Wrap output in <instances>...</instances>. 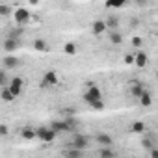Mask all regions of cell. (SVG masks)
<instances>
[{
    "label": "cell",
    "instance_id": "obj_10",
    "mask_svg": "<svg viewBox=\"0 0 158 158\" xmlns=\"http://www.w3.org/2000/svg\"><path fill=\"white\" fill-rule=\"evenodd\" d=\"M19 48V39L15 37H6L4 39V50L6 52H15Z\"/></svg>",
    "mask_w": 158,
    "mask_h": 158
},
{
    "label": "cell",
    "instance_id": "obj_6",
    "mask_svg": "<svg viewBox=\"0 0 158 158\" xmlns=\"http://www.w3.org/2000/svg\"><path fill=\"white\" fill-rule=\"evenodd\" d=\"M10 91H11L15 97H19V95L23 93V78H21V76H13V78H11V82H10Z\"/></svg>",
    "mask_w": 158,
    "mask_h": 158
},
{
    "label": "cell",
    "instance_id": "obj_24",
    "mask_svg": "<svg viewBox=\"0 0 158 158\" xmlns=\"http://www.w3.org/2000/svg\"><path fill=\"white\" fill-rule=\"evenodd\" d=\"M0 15H4V17L11 15V6H8V4H0Z\"/></svg>",
    "mask_w": 158,
    "mask_h": 158
},
{
    "label": "cell",
    "instance_id": "obj_13",
    "mask_svg": "<svg viewBox=\"0 0 158 158\" xmlns=\"http://www.w3.org/2000/svg\"><path fill=\"white\" fill-rule=\"evenodd\" d=\"M134 56H136V60H134V65H136V67H139V69H141V67H145V65L149 63V60H147V54H145V52H138V54H134Z\"/></svg>",
    "mask_w": 158,
    "mask_h": 158
},
{
    "label": "cell",
    "instance_id": "obj_4",
    "mask_svg": "<svg viewBox=\"0 0 158 158\" xmlns=\"http://www.w3.org/2000/svg\"><path fill=\"white\" fill-rule=\"evenodd\" d=\"M56 136H58V134H56L50 127H39V128H37V139H41L43 143H50V141H54Z\"/></svg>",
    "mask_w": 158,
    "mask_h": 158
},
{
    "label": "cell",
    "instance_id": "obj_17",
    "mask_svg": "<svg viewBox=\"0 0 158 158\" xmlns=\"http://www.w3.org/2000/svg\"><path fill=\"white\" fill-rule=\"evenodd\" d=\"M34 48H35L37 52H47V50H48V43H47L45 39H35V41H34Z\"/></svg>",
    "mask_w": 158,
    "mask_h": 158
},
{
    "label": "cell",
    "instance_id": "obj_11",
    "mask_svg": "<svg viewBox=\"0 0 158 158\" xmlns=\"http://www.w3.org/2000/svg\"><path fill=\"white\" fill-rule=\"evenodd\" d=\"M2 63H4V69L8 71V69H15V67H19V65H21V60L15 58V56H6V58L2 60Z\"/></svg>",
    "mask_w": 158,
    "mask_h": 158
},
{
    "label": "cell",
    "instance_id": "obj_27",
    "mask_svg": "<svg viewBox=\"0 0 158 158\" xmlns=\"http://www.w3.org/2000/svg\"><path fill=\"white\" fill-rule=\"evenodd\" d=\"M141 143H143V147H145L147 151H151V149H154V143H152L151 139H147V138H145V139H143Z\"/></svg>",
    "mask_w": 158,
    "mask_h": 158
},
{
    "label": "cell",
    "instance_id": "obj_29",
    "mask_svg": "<svg viewBox=\"0 0 158 158\" xmlns=\"http://www.w3.org/2000/svg\"><path fill=\"white\" fill-rule=\"evenodd\" d=\"M0 136H2V138H6L8 136V127L2 123V125H0Z\"/></svg>",
    "mask_w": 158,
    "mask_h": 158
},
{
    "label": "cell",
    "instance_id": "obj_14",
    "mask_svg": "<svg viewBox=\"0 0 158 158\" xmlns=\"http://www.w3.org/2000/svg\"><path fill=\"white\" fill-rule=\"evenodd\" d=\"M138 102H139V106H143V108H149V106L152 104V95H151V91L147 89V91H145V93L139 97V101H138Z\"/></svg>",
    "mask_w": 158,
    "mask_h": 158
},
{
    "label": "cell",
    "instance_id": "obj_2",
    "mask_svg": "<svg viewBox=\"0 0 158 158\" xmlns=\"http://www.w3.org/2000/svg\"><path fill=\"white\" fill-rule=\"evenodd\" d=\"M88 145H89V139H88L84 134H76V132H74V134L71 136V143H69L71 149H80V151H84Z\"/></svg>",
    "mask_w": 158,
    "mask_h": 158
},
{
    "label": "cell",
    "instance_id": "obj_25",
    "mask_svg": "<svg viewBox=\"0 0 158 158\" xmlns=\"http://www.w3.org/2000/svg\"><path fill=\"white\" fill-rule=\"evenodd\" d=\"M125 6V2H106V8H123Z\"/></svg>",
    "mask_w": 158,
    "mask_h": 158
},
{
    "label": "cell",
    "instance_id": "obj_26",
    "mask_svg": "<svg viewBox=\"0 0 158 158\" xmlns=\"http://www.w3.org/2000/svg\"><path fill=\"white\" fill-rule=\"evenodd\" d=\"M134 60H136V56H134V54H125V63H127V65H132V63H134Z\"/></svg>",
    "mask_w": 158,
    "mask_h": 158
},
{
    "label": "cell",
    "instance_id": "obj_23",
    "mask_svg": "<svg viewBox=\"0 0 158 158\" xmlns=\"http://www.w3.org/2000/svg\"><path fill=\"white\" fill-rule=\"evenodd\" d=\"M10 82H11V80H8L6 69H2V73H0V86H2V88H10Z\"/></svg>",
    "mask_w": 158,
    "mask_h": 158
},
{
    "label": "cell",
    "instance_id": "obj_1",
    "mask_svg": "<svg viewBox=\"0 0 158 158\" xmlns=\"http://www.w3.org/2000/svg\"><path fill=\"white\" fill-rule=\"evenodd\" d=\"M84 101L86 104H89L91 108L95 110H104V101H102V91L99 89V86L91 84L86 88V93H84Z\"/></svg>",
    "mask_w": 158,
    "mask_h": 158
},
{
    "label": "cell",
    "instance_id": "obj_28",
    "mask_svg": "<svg viewBox=\"0 0 158 158\" xmlns=\"http://www.w3.org/2000/svg\"><path fill=\"white\" fill-rule=\"evenodd\" d=\"M132 45H134V47H141V45H143V39L138 37V35H134V37H132Z\"/></svg>",
    "mask_w": 158,
    "mask_h": 158
},
{
    "label": "cell",
    "instance_id": "obj_20",
    "mask_svg": "<svg viewBox=\"0 0 158 158\" xmlns=\"http://www.w3.org/2000/svg\"><path fill=\"white\" fill-rule=\"evenodd\" d=\"M76 50H78V47H76L73 41H69V43H65V45H63V52H65L67 56H74V54H76Z\"/></svg>",
    "mask_w": 158,
    "mask_h": 158
},
{
    "label": "cell",
    "instance_id": "obj_31",
    "mask_svg": "<svg viewBox=\"0 0 158 158\" xmlns=\"http://www.w3.org/2000/svg\"><path fill=\"white\" fill-rule=\"evenodd\" d=\"M156 78H158V71H156Z\"/></svg>",
    "mask_w": 158,
    "mask_h": 158
},
{
    "label": "cell",
    "instance_id": "obj_7",
    "mask_svg": "<svg viewBox=\"0 0 158 158\" xmlns=\"http://www.w3.org/2000/svg\"><path fill=\"white\" fill-rule=\"evenodd\" d=\"M95 139H97V143H99L101 147H112V145H114V138H112L108 132H99V134L95 136Z\"/></svg>",
    "mask_w": 158,
    "mask_h": 158
},
{
    "label": "cell",
    "instance_id": "obj_21",
    "mask_svg": "<svg viewBox=\"0 0 158 158\" xmlns=\"http://www.w3.org/2000/svg\"><path fill=\"white\" fill-rule=\"evenodd\" d=\"M110 43H112V45H121V43H123V35L119 34V30L110 32Z\"/></svg>",
    "mask_w": 158,
    "mask_h": 158
},
{
    "label": "cell",
    "instance_id": "obj_12",
    "mask_svg": "<svg viewBox=\"0 0 158 158\" xmlns=\"http://www.w3.org/2000/svg\"><path fill=\"white\" fill-rule=\"evenodd\" d=\"M21 136H23V139H35V138H37V128L24 127V128L21 130Z\"/></svg>",
    "mask_w": 158,
    "mask_h": 158
},
{
    "label": "cell",
    "instance_id": "obj_16",
    "mask_svg": "<svg viewBox=\"0 0 158 158\" xmlns=\"http://www.w3.org/2000/svg\"><path fill=\"white\" fill-rule=\"evenodd\" d=\"M84 156V151L80 149H65V158H82Z\"/></svg>",
    "mask_w": 158,
    "mask_h": 158
},
{
    "label": "cell",
    "instance_id": "obj_22",
    "mask_svg": "<svg viewBox=\"0 0 158 158\" xmlns=\"http://www.w3.org/2000/svg\"><path fill=\"white\" fill-rule=\"evenodd\" d=\"M99 156L101 158H115V152L112 151V147H101Z\"/></svg>",
    "mask_w": 158,
    "mask_h": 158
},
{
    "label": "cell",
    "instance_id": "obj_15",
    "mask_svg": "<svg viewBox=\"0 0 158 158\" xmlns=\"http://www.w3.org/2000/svg\"><path fill=\"white\" fill-rule=\"evenodd\" d=\"M106 26H108V30H110V32H115V30H119V21H117V17L110 15V17L106 19Z\"/></svg>",
    "mask_w": 158,
    "mask_h": 158
},
{
    "label": "cell",
    "instance_id": "obj_9",
    "mask_svg": "<svg viewBox=\"0 0 158 158\" xmlns=\"http://www.w3.org/2000/svg\"><path fill=\"white\" fill-rule=\"evenodd\" d=\"M145 91H147V89H145V86H143V84H139V82H134V84L130 86V95H132L136 101H139V97H141Z\"/></svg>",
    "mask_w": 158,
    "mask_h": 158
},
{
    "label": "cell",
    "instance_id": "obj_19",
    "mask_svg": "<svg viewBox=\"0 0 158 158\" xmlns=\"http://www.w3.org/2000/svg\"><path fill=\"white\" fill-rule=\"evenodd\" d=\"M0 97H2L4 102H11V101H15V95L10 91V88H2V91H0Z\"/></svg>",
    "mask_w": 158,
    "mask_h": 158
},
{
    "label": "cell",
    "instance_id": "obj_5",
    "mask_svg": "<svg viewBox=\"0 0 158 158\" xmlns=\"http://www.w3.org/2000/svg\"><path fill=\"white\" fill-rule=\"evenodd\" d=\"M13 17H15V23L17 24H26L30 21V11L26 8H17L13 11Z\"/></svg>",
    "mask_w": 158,
    "mask_h": 158
},
{
    "label": "cell",
    "instance_id": "obj_8",
    "mask_svg": "<svg viewBox=\"0 0 158 158\" xmlns=\"http://www.w3.org/2000/svg\"><path fill=\"white\" fill-rule=\"evenodd\" d=\"M91 32H93V35H102L104 32H110V30H108V26H106V21L99 19V21H95V23L91 24Z\"/></svg>",
    "mask_w": 158,
    "mask_h": 158
},
{
    "label": "cell",
    "instance_id": "obj_30",
    "mask_svg": "<svg viewBox=\"0 0 158 158\" xmlns=\"http://www.w3.org/2000/svg\"><path fill=\"white\" fill-rule=\"evenodd\" d=\"M149 158H158V149H156V147L149 151Z\"/></svg>",
    "mask_w": 158,
    "mask_h": 158
},
{
    "label": "cell",
    "instance_id": "obj_18",
    "mask_svg": "<svg viewBox=\"0 0 158 158\" xmlns=\"http://www.w3.org/2000/svg\"><path fill=\"white\" fill-rule=\"evenodd\" d=\"M130 132H134V134H143V132H145V123L134 121V123L130 125Z\"/></svg>",
    "mask_w": 158,
    "mask_h": 158
},
{
    "label": "cell",
    "instance_id": "obj_3",
    "mask_svg": "<svg viewBox=\"0 0 158 158\" xmlns=\"http://www.w3.org/2000/svg\"><path fill=\"white\" fill-rule=\"evenodd\" d=\"M60 84V76L56 71H47L43 74V80H41V86L43 88H56Z\"/></svg>",
    "mask_w": 158,
    "mask_h": 158
}]
</instances>
